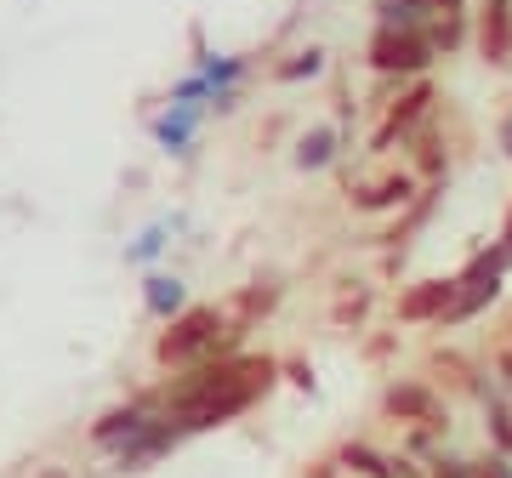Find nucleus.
Here are the masks:
<instances>
[{
	"mask_svg": "<svg viewBox=\"0 0 512 478\" xmlns=\"http://www.w3.org/2000/svg\"><path fill=\"white\" fill-rule=\"evenodd\" d=\"M308 478H348V473H342L336 461H313V467H308Z\"/></svg>",
	"mask_w": 512,
	"mask_h": 478,
	"instance_id": "nucleus-26",
	"label": "nucleus"
},
{
	"mask_svg": "<svg viewBox=\"0 0 512 478\" xmlns=\"http://www.w3.org/2000/svg\"><path fill=\"white\" fill-rule=\"evenodd\" d=\"M473 46L490 69H512V0H478Z\"/></svg>",
	"mask_w": 512,
	"mask_h": 478,
	"instance_id": "nucleus-10",
	"label": "nucleus"
},
{
	"mask_svg": "<svg viewBox=\"0 0 512 478\" xmlns=\"http://www.w3.org/2000/svg\"><path fill=\"white\" fill-rule=\"evenodd\" d=\"M404 166L416 171L421 183H450V166H456V154H450V131L433 120V126L421 131L416 143H410V154H404Z\"/></svg>",
	"mask_w": 512,
	"mask_h": 478,
	"instance_id": "nucleus-13",
	"label": "nucleus"
},
{
	"mask_svg": "<svg viewBox=\"0 0 512 478\" xmlns=\"http://www.w3.org/2000/svg\"><path fill=\"white\" fill-rule=\"evenodd\" d=\"M507 274H512V239L495 234L490 245H478L473 257L456 268V302H450V313L439 319V331H461V325H473L478 313H490L495 302H501V291H507Z\"/></svg>",
	"mask_w": 512,
	"mask_h": 478,
	"instance_id": "nucleus-2",
	"label": "nucleus"
},
{
	"mask_svg": "<svg viewBox=\"0 0 512 478\" xmlns=\"http://www.w3.org/2000/svg\"><path fill=\"white\" fill-rule=\"evenodd\" d=\"M143 313H148V319H160V325H171L177 313H188V285L177 274L148 268V274H143Z\"/></svg>",
	"mask_w": 512,
	"mask_h": 478,
	"instance_id": "nucleus-14",
	"label": "nucleus"
},
{
	"mask_svg": "<svg viewBox=\"0 0 512 478\" xmlns=\"http://www.w3.org/2000/svg\"><path fill=\"white\" fill-rule=\"evenodd\" d=\"M171 234H177V222H148L143 234H137V239L126 245V262H131V268H154V262L165 257Z\"/></svg>",
	"mask_w": 512,
	"mask_h": 478,
	"instance_id": "nucleus-20",
	"label": "nucleus"
},
{
	"mask_svg": "<svg viewBox=\"0 0 512 478\" xmlns=\"http://www.w3.org/2000/svg\"><path fill=\"white\" fill-rule=\"evenodd\" d=\"M279 302H285V285H279V279H256V285H245V291L228 302V313L245 319V325H256V319H268Z\"/></svg>",
	"mask_w": 512,
	"mask_h": 478,
	"instance_id": "nucleus-18",
	"label": "nucleus"
},
{
	"mask_svg": "<svg viewBox=\"0 0 512 478\" xmlns=\"http://www.w3.org/2000/svg\"><path fill=\"white\" fill-rule=\"evenodd\" d=\"M268 74H274V86H308V80H325V74H330V52L319 46V40L291 46V52L279 57Z\"/></svg>",
	"mask_w": 512,
	"mask_h": 478,
	"instance_id": "nucleus-15",
	"label": "nucleus"
},
{
	"mask_svg": "<svg viewBox=\"0 0 512 478\" xmlns=\"http://www.w3.org/2000/svg\"><path fill=\"white\" fill-rule=\"evenodd\" d=\"M421 188H427V183H421L410 166H387V171H370V177H353V183H348V205L359 211V217H399Z\"/></svg>",
	"mask_w": 512,
	"mask_h": 478,
	"instance_id": "nucleus-6",
	"label": "nucleus"
},
{
	"mask_svg": "<svg viewBox=\"0 0 512 478\" xmlns=\"http://www.w3.org/2000/svg\"><path fill=\"white\" fill-rule=\"evenodd\" d=\"M501 239H512V205H507V222H501Z\"/></svg>",
	"mask_w": 512,
	"mask_h": 478,
	"instance_id": "nucleus-27",
	"label": "nucleus"
},
{
	"mask_svg": "<svg viewBox=\"0 0 512 478\" xmlns=\"http://www.w3.org/2000/svg\"><path fill=\"white\" fill-rule=\"evenodd\" d=\"M365 69L376 80H427V74L439 69V52H433V40L427 29H387V23H370L365 35Z\"/></svg>",
	"mask_w": 512,
	"mask_h": 478,
	"instance_id": "nucleus-4",
	"label": "nucleus"
},
{
	"mask_svg": "<svg viewBox=\"0 0 512 478\" xmlns=\"http://www.w3.org/2000/svg\"><path fill=\"white\" fill-rule=\"evenodd\" d=\"M433 120H439V86H433V74H427V80H404V86H393V103H382V120L370 131L365 154L370 160H393V154L404 160L410 143H416Z\"/></svg>",
	"mask_w": 512,
	"mask_h": 478,
	"instance_id": "nucleus-3",
	"label": "nucleus"
},
{
	"mask_svg": "<svg viewBox=\"0 0 512 478\" xmlns=\"http://www.w3.org/2000/svg\"><path fill=\"white\" fill-rule=\"evenodd\" d=\"M46 478H69V473H46Z\"/></svg>",
	"mask_w": 512,
	"mask_h": 478,
	"instance_id": "nucleus-28",
	"label": "nucleus"
},
{
	"mask_svg": "<svg viewBox=\"0 0 512 478\" xmlns=\"http://www.w3.org/2000/svg\"><path fill=\"white\" fill-rule=\"evenodd\" d=\"M473 23H478V6L473 12H444V18L427 23V40H433V52L439 57H456L473 46Z\"/></svg>",
	"mask_w": 512,
	"mask_h": 478,
	"instance_id": "nucleus-17",
	"label": "nucleus"
},
{
	"mask_svg": "<svg viewBox=\"0 0 512 478\" xmlns=\"http://www.w3.org/2000/svg\"><path fill=\"white\" fill-rule=\"evenodd\" d=\"M376 405L393 427H444V433H456V405L433 376H393Z\"/></svg>",
	"mask_w": 512,
	"mask_h": 478,
	"instance_id": "nucleus-5",
	"label": "nucleus"
},
{
	"mask_svg": "<svg viewBox=\"0 0 512 478\" xmlns=\"http://www.w3.org/2000/svg\"><path fill=\"white\" fill-rule=\"evenodd\" d=\"M393 348H399V331H387V336H376V342H370V359H387V353H393Z\"/></svg>",
	"mask_w": 512,
	"mask_h": 478,
	"instance_id": "nucleus-25",
	"label": "nucleus"
},
{
	"mask_svg": "<svg viewBox=\"0 0 512 478\" xmlns=\"http://www.w3.org/2000/svg\"><path fill=\"white\" fill-rule=\"evenodd\" d=\"M353 148H348V137H342V131H336V120H319V126H308L302 131V137H296L291 143V166L296 171H330V166H342V160H348Z\"/></svg>",
	"mask_w": 512,
	"mask_h": 478,
	"instance_id": "nucleus-11",
	"label": "nucleus"
},
{
	"mask_svg": "<svg viewBox=\"0 0 512 478\" xmlns=\"http://www.w3.org/2000/svg\"><path fill=\"white\" fill-rule=\"evenodd\" d=\"M495 148H501V154L512 160V103L501 109V120H495Z\"/></svg>",
	"mask_w": 512,
	"mask_h": 478,
	"instance_id": "nucleus-23",
	"label": "nucleus"
},
{
	"mask_svg": "<svg viewBox=\"0 0 512 478\" xmlns=\"http://www.w3.org/2000/svg\"><path fill=\"white\" fill-rule=\"evenodd\" d=\"M484 359H490V370H495V382H501V393L512 399V342H495Z\"/></svg>",
	"mask_w": 512,
	"mask_h": 478,
	"instance_id": "nucleus-22",
	"label": "nucleus"
},
{
	"mask_svg": "<svg viewBox=\"0 0 512 478\" xmlns=\"http://www.w3.org/2000/svg\"><path fill=\"white\" fill-rule=\"evenodd\" d=\"M154 416H160V393H137V399H126V405H114V410L97 416V422H92V444L114 456V450L137 439Z\"/></svg>",
	"mask_w": 512,
	"mask_h": 478,
	"instance_id": "nucleus-9",
	"label": "nucleus"
},
{
	"mask_svg": "<svg viewBox=\"0 0 512 478\" xmlns=\"http://www.w3.org/2000/svg\"><path fill=\"white\" fill-rule=\"evenodd\" d=\"M285 382H291V387H302V393H313V365L291 359V365H285Z\"/></svg>",
	"mask_w": 512,
	"mask_h": 478,
	"instance_id": "nucleus-24",
	"label": "nucleus"
},
{
	"mask_svg": "<svg viewBox=\"0 0 512 478\" xmlns=\"http://www.w3.org/2000/svg\"><path fill=\"white\" fill-rule=\"evenodd\" d=\"M330 461H336L348 478H427V467H421V461H410L399 444H376L370 433L342 439Z\"/></svg>",
	"mask_w": 512,
	"mask_h": 478,
	"instance_id": "nucleus-7",
	"label": "nucleus"
},
{
	"mask_svg": "<svg viewBox=\"0 0 512 478\" xmlns=\"http://www.w3.org/2000/svg\"><path fill=\"white\" fill-rule=\"evenodd\" d=\"M450 444H456V433H444V427H399V450L421 467H433Z\"/></svg>",
	"mask_w": 512,
	"mask_h": 478,
	"instance_id": "nucleus-19",
	"label": "nucleus"
},
{
	"mask_svg": "<svg viewBox=\"0 0 512 478\" xmlns=\"http://www.w3.org/2000/svg\"><path fill=\"white\" fill-rule=\"evenodd\" d=\"M456 302V274H433V279H416L404 285L399 302H393V319L410 325V331H439V319L450 313Z\"/></svg>",
	"mask_w": 512,
	"mask_h": 478,
	"instance_id": "nucleus-8",
	"label": "nucleus"
},
{
	"mask_svg": "<svg viewBox=\"0 0 512 478\" xmlns=\"http://www.w3.org/2000/svg\"><path fill=\"white\" fill-rule=\"evenodd\" d=\"M393 6H410L416 18H444V12H473V0H393Z\"/></svg>",
	"mask_w": 512,
	"mask_h": 478,
	"instance_id": "nucleus-21",
	"label": "nucleus"
},
{
	"mask_svg": "<svg viewBox=\"0 0 512 478\" xmlns=\"http://www.w3.org/2000/svg\"><path fill=\"white\" fill-rule=\"evenodd\" d=\"M205 120H211L205 103H165V109L154 114V143H160L165 154H194Z\"/></svg>",
	"mask_w": 512,
	"mask_h": 478,
	"instance_id": "nucleus-12",
	"label": "nucleus"
},
{
	"mask_svg": "<svg viewBox=\"0 0 512 478\" xmlns=\"http://www.w3.org/2000/svg\"><path fill=\"white\" fill-rule=\"evenodd\" d=\"M245 331L251 325L234 319L228 308H188L160 331L154 359L171 370H188V365H200V359H239L245 353Z\"/></svg>",
	"mask_w": 512,
	"mask_h": 478,
	"instance_id": "nucleus-1",
	"label": "nucleus"
},
{
	"mask_svg": "<svg viewBox=\"0 0 512 478\" xmlns=\"http://www.w3.org/2000/svg\"><path fill=\"white\" fill-rule=\"evenodd\" d=\"M370 313H376V279H353V285H342L336 302H330V325H336V331H365Z\"/></svg>",
	"mask_w": 512,
	"mask_h": 478,
	"instance_id": "nucleus-16",
	"label": "nucleus"
}]
</instances>
